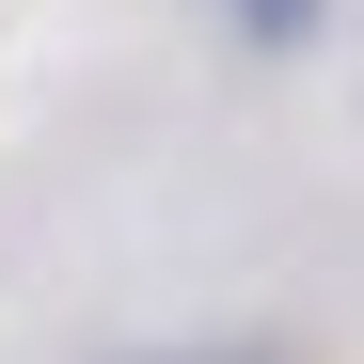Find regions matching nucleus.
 Returning a JSON list of instances; mask_svg holds the SVG:
<instances>
[{
    "instance_id": "f257e3e1",
    "label": "nucleus",
    "mask_w": 364,
    "mask_h": 364,
    "mask_svg": "<svg viewBox=\"0 0 364 364\" xmlns=\"http://www.w3.org/2000/svg\"><path fill=\"white\" fill-rule=\"evenodd\" d=\"M222 16H237V32H254V48H301V32H317V16H333V0H222Z\"/></svg>"
}]
</instances>
